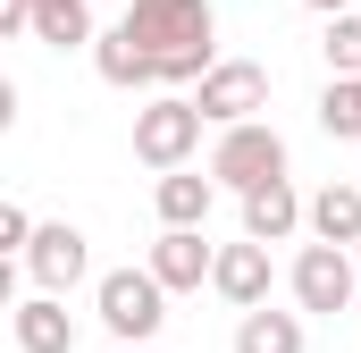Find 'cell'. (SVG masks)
<instances>
[{"label":"cell","instance_id":"cell-12","mask_svg":"<svg viewBox=\"0 0 361 353\" xmlns=\"http://www.w3.org/2000/svg\"><path fill=\"white\" fill-rule=\"evenodd\" d=\"M210 202H219V185H210V169L193 176V160L185 169H160V185H152L160 227H210Z\"/></svg>","mask_w":361,"mask_h":353},{"label":"cell","instance_id":"cell-17","mask_svg":"<svg viewBox=\"0 0 361 353\" xmlns=\"http://www.w3.org/2000/svg\"><path fill=\"white\" fill-rule=\"evenodd\" d=\"M319 126H328L336 143H361V76H328V92H319Z\"/></svg>","mask_w":361,"mask_h":353},{"label":"cell","instance_id":"cell-15","mask_svg":"<svg viewBox=\"0 0 361 353\" xmlns=\"http://www.w3.org/2000/svg\"><path fill=\"white\" fill-rule=\"evenodd\" d=\"M25 34L51 42V51H85V42H92V0H34Z\"/></svg>","mask_w":361,"mask_h":353},{"label":"cell","instance_id":"cell-16","mask_svg":"<svg viewBox=\"0 0 361 353\" xmlns=\"http://www.w3.org/2000/svg\"><path fill=\"white\" fill-rule=\"evenodd\" d=\"M235 353H302V311H269V303H252V311L235 320Z\"/></svg>","mask_w":361,"mask_h":353},{"label":"cell","instance_id":"cell-20","mask_svg":"<svg viewBox=\"0 0 361 353\" xmlns=\"http://www.w3.org/2000/svg\"><path fill=\"white\" fill-rule=\"evenodd\" d=\"M25 17H34V0H0V42H8V34H25Z\"/></svg>","mask_w":361,"mask_h":353},{"label":"cell","instance_id":"cell-26","mask_svg":"<svg viewBox=\"0 0 361 353\" xmlns=\"http://www.w3.org/2000/svg\"><path fill=\"white\" fill-rule=\"evenodd\" d=\"M353 185H361V176H353Z\"/></svg>","mask_w":361,"mask_h":353},{"label":"cell","instance_id":"cell-11","mask_svg":"<svg viewBox=\"0 0 361 353\" xmlns=\"http://www.w3.org/2000/svg\"><path fill=\"white\" fill-rule=\"evenodd\" d=\"M244 202V236H261V244H286L294 227H302V193H294V176H261L252 193H235Z\"/></svg>","mask_w":361,"mask_h":353},{"label":"cell","instance_id":"cell-7","mask_svg":"<svg viewBox=\"0 0 361 353\" xmlns=\"http://www.w3.org/2000/svg\"><path fill=\"white\" fill-rule=\"evenodd\" d=\"M25 277L42 286V294H76L85 286V269H92V253H85V227H68V219H34V236H25Z\"/></svg>","mask_w":361,"mask_h":353},{"label":"cell","instance_id":"cell-8","mask_svg":"<svg viewBox=\"0 0 361 353\" xmlns=\"http://www.w3.org/2000/svg\"><path fill=\"white\" fill-rule=\"evenodd\" d=\"M8 337L17 353H76V311H68V294H17L8 303Z\"/></svg>","mask_w":361,"mask_h":353},{"label":"cell","instance_id":"cell-23","mask_svg":"<svg viewBox=\"0 0 361 353\" xmlns=\"http://www.w3.org/2000/svg\"><path fill=\"white\" fill-rule=\"evenodd\" d=\"M302 8H319V17H336V8H361V0H302Z\"/></svg>","mask_w":361,"mask_h":353},{"label":"cell","instance_id":"cell-18","mask_svg":"<svg viewBox=\"0 0 361 353\" xmlns=\"http://www.w3.org/2000/svg\"><path fill=\"white\" fill-rule=\"evenodd\" d=\"M319 51H328V76H361V8H336L328 17Z\"/></svg>","mask_w":361,"mask_h":353},{"label":"cell","instance_id":"cell-22","mask_svg":"<svg viewBox=\"0 0 361 353\" xmlns=\"http://www.w3.org/2000/svg\"><path fill=\"white\" fill-rule=\"evenodd\" d=\"M8 126H17V85L0 76V135H8Z\"/></svg>","mask_w":361,"mask_h":353},{"label":"cell","instance_id":"cell-5","mask_svg":"<svg viewBox=\"0 0 361 353\" xmlns=\"http://www.w3.org/2000/svg\"><path fill=\"white\" fill-rule=\"evenodd\" d=\"M193 109H202V126L261 118V109H269V68H261V59H210V68L193 76Z\"/></svg>","mask_w":361,"mask_h":353},{"label":"cell","instance_id":"cell-25","mask_svg":"<svg viewBox=\"0 0 361 353\" xmlns=\"http://www.w3.org/2000/svg\"><path fill=\"white\" fill-rule=\"evenodd\" d=\"M118 353H152V345H118Z\"/></svg>","mask_w":361,"mask_h":353},{"label":"cell","instance_id":"cell-1","mask_svg":"<svg viewBox=\"0 0 361 353\" xmlns=\"http://www.w3.org/2000/svg\"><path fill=\"white\" fill-rule=\"evenodd\" d=\"M118 34H135V42L152 51V76H160L169 92H185L210 59H219V51H210V34H219L210 0H126Z\"/></svg>","mask_w":361,"mask_h":353},{"label":"cell","instance_id":"cell-13","mask_svg":"<svg viewBox=\"0 0 361 353\" xmlns=\"http://www.w3.org/2000/svg\"><path fill=\"white\" fill-rule=\"evenodd\" d=\"M302 227H311L319 244H361V185H353V176L319 185V193L302 202Z\"/></svg>","mask_w":361,"mask_h":353},{"label":"cell","instance_id":"cell-21","mask_svg":"<svg viewBox=\"0 0 361 353\" xmlns=\"http://www.w3.org/2000/svg\"><path fill=\"white\" fill-rule=\"evenodd\" d=\"M17 277H25V261H17V253H0V311L17 303Z\"/></svg>","mask_w":361,"mask_h":353},{"label":"cell","instance_id":"cell-10","mask_svg":"<svg viewBox=\"0 0 361 353\" xmlns=\"http://www.w3.org/2000/svg\"><path fill=\"white\" fill-rule=\"evenodd\" d=\"M143 269H152L169 294H202V286H210V244H202V227H160V244L143 253Z\"/></svg>","mask_w":361,"mask_h":353},{"label":"cell","instance_id":"cell-19","mask_svg":"<svg viewBox=\"0 0 361 353\" xmlns=\"http://www.w3.org/2000/svg\"><path fill=\"white\" fill-rule=\"evenodd\" d=\"M25 236H34V219L17 202H0V253H25Z\"/></svg>","mask_w":361,"mask_h":353},{"label":"cell","instance_id":"cell-14","mask_svg":"<svg viewBox=\"0 0 361 353\" xmlns=\"http://www.w3.org/2000/svg\"><path fill=\"white\" fill-rule=\"evenodd\" d=\"M85 51H92V68H101V85H118V92L160 85V76H152V51H143L135 34H118V25H109V34H92Z\"/></svg>","mask_w":361,"mask_h":353},{"label":"cell","instance_id":"cell-4","mask_svg":"<svg viewBox=\"0 0 361 353\" xmlns=\"http://www.w3.org/2000/svg\"><path fill=\"white\" fill-rule=\"evenodd\" d=\"M193 152H202V109H193V92H160V101L135 109V160H143V169H185Z\"/></svg>","mask_w":361,"mask_h":353},{"label":"cell","instance_id":"cell-9","mask_svg":"<svg viewBox=\"0 0 361 353\" xmlns=\"http://www.w3.org/2000/svg\"><path fill=\"white\" fill-rule=\"evenodd\" d=\"M269 244L261 236H244V244H210V286L235 303V311H252V303H269Z\"/></svg>","mask_w":361,"mask_h":353},{"label":"cell","instance_id":"cell-6","mask_svg":"<svg viewBox=\"0 0 361 353\" xmlns=\"http://www.w3.org/2000/svg\"><path fill=\"white\" fill-rule=\"evenodd\" d=\"M286 286H294V311H319V320H336L345 303H353V244H302L294 253V269H286Z\"/></svg>","mask_w":361,"mask_h":353},{"label":"cell","instance_id":"cell-3","mask_svg":"<svg viewBox=\"0 0 361 353\" xmlns=\"http://www.w3.org/2000/svg\"><path fill=\"white\" fill-rule=\"evenodd\" d=\"M261 176H286V135L261 126V118L219 126V143H210V185H219V193H252Z\"/></svg>","mask_w":361,"mask_h":353},{"label":"cell","instance_id":"cell-2","mask_svg":"<svg viewBox=\"0 0 361 353\" xmlns=\"http://www.w3.org/2000/svg\"><path fill=\"white\" fill-rule=\"evenodd\" d=\"M92 303H101V328H109L118 345H152L160 320H169V286H160L152 269H109V277L92 286Z\"/></svg>","mask_w":361,"mask_h":353},{"label":"cell","instance_id":"cell-24","mask_svg":"<svg viewBox=\"0 0 361 353\" xmlns=\"http://www.w3.org/2000/svg\"><path fill=\"white\" fill-rule=\"evenodd\" d=\"M353 286H361V244H353Z\"/></svg>","mask_w":361,"mask_h":353}]
</instances>
